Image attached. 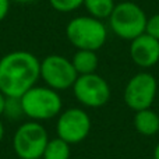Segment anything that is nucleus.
I'll use <instances>...</instances> for the list:
<instances>
[{
  "mask_svg": "<svg viewBox=\"0 0 159 159\" xmlns=\"http://www.w3.org/2000/svg\"><path fill=\"white\" fill-rule=\"evenodd\" d=\"M3 137H4V126H3L2 120H0V143H2Z\"/></svg>",
  "mask_w": 159,
  "mask_h": 159,
  "instance_id": "22",
  "label": "nucleus"
},
{
  "mask_svg": "<svg viewBox=\"0 0 159 159\" xmlns=\"http://www.w3.org/2000/svg\"><path fill=\"white\" fill-rule=\"evenodd\" d=\"M3 116L8 119V120H20L24 117V109H22L21 98H13V96H7L4 105V112Z\"/></svg>",
  "mask_w": 159,
  "mask_h": 159,
  "instance_id": "15",
  "label": "nucleus"
},
{
  "mask_svg": "<svg viewBox=\"0 0 159 159\" xmlns=\"http://www.w3.org/2000/svg\"><path fill=\"white\" fill-rule=\"evenodd\" d=\"M69 42L77 49L99 50L107 39L106 25L102 20L91 16H78L70 20L66 27Z\"/></svg>",
  "mask_w": 159,
  "mask_h": 159,
  "instance_id": "2",
  "label": "nucleus"
},
{
  "mask_svg": "<svg viewBox=\"0 0 159 159\" xmlns=\"http://www.w3.org/2000/svg\"><path fill=\"white\" fill-rule=\"evenodd\" d=\"M6 99L7 96L0 91V116H3V112H4V105H6Z\"/></svg>",
  "mask_w": 159,
  "mask_h": 159,
  "instance_id": "19",
  "label": "nucleus"
},
{
  "mask_svg": "<svg viewBox=\"0 0 159 159\" xmlns=\"http://www.w3.org/2000/svg\"><path fill=\"white\" fill-rule=\"evenodd\" d=\"M41 78V60L28 50H14L0 59V91L21 98Z\"/></svg>",
  "mask_w": 159,
  "mask_h": 159,
  "instance_id": "1",
  "label": "nucleus"
},
{
  "mask_svg": "<svg viewBox=\"0 0 159 159\" xmlns=\"http://www.w3.org/2000/svg\"><path fill=\"white\" fill-rule=\"evenodd\" d=\"M152 158H154V159H159V143L157 144V147H155V149H154V155H152Z\"/></svg>",
  "mask_w": 159,
  "mask_h": 159,
  "instance_id": "21",
  "label": "nucleus"
},
{
  "mask_svg": "<svg viewBox=\"0 0 159 159\" xmlns=\"http://www.w3.org/2000/svg\"><path fill=\"white\" fill-rule=\"evenodd\" d=\"M49 135L39 121L31 120L21 124L13 137V148L20 159H42Z\"/></svg>",
  "mask_w": 159,
  "mask_h": 159,
  "instance_id": "5",
  "label": "nucleus"
},
{
  "mask_svg": "<svg viewBox=\"0 0 159 159\" xmlns=\"http://www.w3.org/2000/svg\"><path fill=\"white\" fill-rule=\"evenodd\" d=\"M78 74L71 60L61 55H49L41 60V78L46 87L55 91H64L73 88Z\"/></svg>",
  "mask_w": 159,
  "mask_h": 159,
  "instance_id": "7",
  "label": "nucleus"
},
{
  "mask_svg": "<svg viewBox=\"0 0 159 159\" xmlns=\"http://www.w3.org/2000/svg\"><path fill=\"white\" fill-rule=\"evenodd\" d=\"M10 3L11 0H0V22L7 17L8 10H10Z\"/></svg>",
  "mask_w": 159,
  "mask_h": 159,
  "instance_id": "18",
  "label": "nucleus"
},
{
  "mask_svg": "<svg viewBox=\"0 0 159 159\" xmlns=\"http://www.w3.org/2000/svg\"><path fill=\"white\" fill-rule=\"evenodd\" d=\"M130 57L141 69L154 67L159 61V41L148 34H143L130 42Z\"/></svg>",
  "mask_w": 159,
  "mask_h": 159,
  "instance_id": "10",
  "label": "nucleus"
},
{
  "mask_svg": "<svg viewBox=\"0 0 159 159\" xmlns=\"http://www.w3.org/2000/svg\"><path fill=\"white\" fill-rule=\"evenodd\" d=\"M147 21L148 17L145 11L133 2L116 4L113 13L109 17V24L115 35L130 42L145 34Z\"/></svg>",
  "mask_w": 159,
  "mask_h": 159,
  "instance_id": "4",
  "label": "nucleus"
},
{
  "mask_svg": "<svg viewBox=\"0 0 159 159\" xmlns=\"http://www.w3.org/2000/svg\"><path fill=\"white\" fill-rule=\"evenodd\" d=\"M24 115L31 120L43 121L57 117L61 113L63 102L57 91L49 87H32L21 96Z\"/></svg>",
  "mask_w": 159,
  "mask_h": 159,
  "instance_id": "3",
  "label": "nucleus"
},
{
  "mask_svg": "<svg viewBox=\"0 0 159 159\" xmlns=\"http://www.w3.org/2000/svg\"><path fill=\"white\" fill-rule=\"evenodd\" d=\"M134 127L141 135L152 137L159 133V115L151 107L138 110L134 116Z\"/></svg>",
  "mask_w": 159,
  "mask_h": 159,
  "instance_id": "11",
  "label": "nucleus"
},
{
  "mask_svg": "<svg viewBox=\"0 0 159 159\" xmlns=\"http://www.w3.org/2000/svg\"><path fill=\"white\" fill-rule=\"evenodd\" d=\"M91 117L85 110L80 107H70L59 115L56 133L57 137L66 143L78 144L89 135Z\"/></svg>",
  "mask_w": 159,
  "mask_h": 159,
  "instance_id": "9",
  "label": "nucleus"
},
{
  "mask_svg": "<svg viewBox=\"0 0 159 159\" xmlns=\"http://www.w3.org/2000/svg\"><path fill=\"white\" fill-rule=\"evenodd\" d=\"M14 3H18V4H30V3H34L36 0H11Z\"/></svg>",
  "mask_w": 159,
  "mask_h": 159,
  "instance_id": "20",
  "label": "nucleus"
},
{
  "mask_svg": "<svg viewBox=\"0 0 159 159\" xmlns=\"http://www.w3.org/2000/svg\"><path fill=\"white\" fill-rule=\"evenodd\" d=\"M145 34H148L149 36H152V38H155L159 41V13L154 14V16H151L148 18Z\"/></svg>",
  "mask_w": 159,
  "mask_h": 159,
  "instance_id": "17",
  "label": "nucleus"
},
{
  "mask_svg": "<svg viewBox=\"0 0 159 159\" xmlns=\"http://www.w3.org/2000/svg\"><path fill=\"white\" fill-rule=\"evenodd\" d=\"M71 63L78 75L92 74V73H96V70H98L99 59L95 50L77 49V52L74 53V56L71 59Z\"/></svg>",
  "mask_w": 159,
  "mask_h": 159,
  "instance_id": "12",
  "label": "nucleus"
},
{
  "mask_svg": "<svg viewBox=\"0 0 159 159\" xmlns=\"http://www.w3.org/2000/svg\"><path fill=\"white\" fill-rule=\"evenodd\" d=\"M75 99L87 107H102L110 99V87L103 77L96 73L78 75L73 85Z\"/></svg>",
  "mask_w": 159,
  "mask_h": 159,
  "instance_id": "8",
  "label": "nucleus"
},
{
  "mask_svg": "<svg viewBox=\"0 0 159 159\" xmlns=\"http://www.w3.org/2000/svg\"><path fill=\"white\" fill-rule=\"evenodd\" d=\"M52 8L59 13H70L80 8L84 4V0H49Z\"/></svg>",
  "mask_w": 159,
  "mask_h": 159,
  "instance_id": "16",
  "label": "nucleus"
},
{
  "mask_svg": "<svg viewBox=\"0 0 159 159\" xmlns=\"http://www.w3.org/2000/svg\"><path fill=\"white\" fill-rule=\"evenodd\" d=\"M158 81L154 74L140 71L134 74L126 84L123 92L124 103L134 112L149 109L157 98Z\"/></svg>",
  "mask_w": 159,
  "mask_h": 159,
  "instance_id": "6",
  "label": "nucleus"
},
{
  "mask_svg": "<svg viewBox=\"0 0 159 159\" xmlns=\"http://www.w3.org/2000/svg\"><path fill=\"white\" fill-rule=\"evenodd\" d=\"M84 6L88 11V16L98 20L109 18L113 13L116 3L115 0H84Z\"/></svg>",
  "mask_w": 159,
  "mask_h": 159,
  "instance_id": "13",
  "label": "nucleus"
},
{
  "mask_svg": "<svg viewBox=\"0 0 159 159\" xmlns=\"http://www.w3.org/2000/svg\"><path fill=\"white\" fill-rule=\"evenodd\" d=\"M70 144L64 140L56 137L48 141L42 159H70Z\"/></svg>",
  "mask_w": 159,
  "mask_h": 159,
  "instance_id": "14",
  "label": "nucleus"
}]
</instances>
